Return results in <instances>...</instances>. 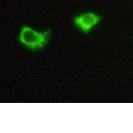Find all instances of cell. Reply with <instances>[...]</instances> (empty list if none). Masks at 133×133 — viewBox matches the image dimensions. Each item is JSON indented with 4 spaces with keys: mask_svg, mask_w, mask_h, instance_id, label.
<instances>
[{
    "mask_svg": "<svg viewBox=\"0 0 133 133\" xmlns=\"http://www.w3.org/2000/svg\"><path fill=\"white\" fill-rule=\"evenodd\" d=\"M51 31L39 32L30 27L24 25L19 35V41L31 50H37L43 48L49 41Z\"/></svg>",
    "mask_w": 133,
    "mask_h": 133,
    "instance_id": "obj_1",
    "label": "cell"
},
{
    "mask_svg": "<svg viewBox=\"0 0 133 133\" xmlns=\"http://www.w3.org/2000/svg\"><path fill=\"white\" fill-rule=\"evenodd\" d=\"M102 19V17L95 13L84 12L74 18V22L81 31L89 33Z\"/></svg>",
    "mask_w": 133,
    "mask_h": 133,
    "instance_id": "obj_2",
    "label": "cell"
}]
</instances>
